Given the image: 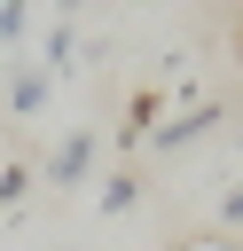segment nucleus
I'll list each match as a JSON object with an SVG mask.
<instances>
[{
	"label": "nucleus",
	"instance_id": "obj_6",
	"mask_svg": "<svg viewBox=\"0 0 243 251\" xmlns=\"http://www.w3.org/2000/svg\"><path fill=\"white\" fill-rule=\"evenodd\" d=\"M219 227H243V180H235V188L219 196Z\"/></svg>",
	"mask_w": 243,
	"mask_h": 251
},
{
	"label": "nucleus",
	"instance_id": "obj_1",
	"mask_svg": "<svg viewBox=\"0 0 243 251\" xmlns=\"http://www.w3.org/2000/svg\"><path fill=\"white\" fill-rule=\"evenodd\" d=\"M86 173H94V126L63 133V141L47 149V165H39V180H47V188H78Z\"/></svg>",
	"mask_w": 243,
	"mask_h": 251
},
{
	"label": "nucleus",
	"instance_id": "obj_3",
	"mask_svg": "<svg viewBox=\"0 0 243 251\" xmlns=\"http://www.w3.org/2000/svg\"><path fill=\"white\" fill-rule=\"evenodd\" d=\"M212 126H219V102H196V110H180V118H157V126H149V149H157V157H172V149L204 141Z\"/></svg>",
	"mask_w": 243,
	"mask_h": 251
},
{
	"label": "nucleus",
	"instance_id": "obj_4",
	"mask_svg": "<svg viewBox=\"0 0 243 251\" xmlns=\"http://www.w3.org/2000/svg\"><path fill=\"white\" fill-rule=\"evenodd\" d=\"M133 204H141V180H133V173H110V180L94 188V212H102V220H125Z\"/></svg>",
	"mask_w": 243,
	"mask_h": 251
},
{
	"label": "nucleus",
	"instance_id": "obj_2",
	"mask_svg": "<svg viewBox=\"0 0 243 251\" xmlns=\"http://www.w3.org/2000/svg\"><path fill=\"white\" fill-rule=\"evenodd\" d=\"M47 94H55V78H47L31 55H16V63H8V86H0V102H8L16 118H39V110H47Z\"/></svg>",
	"mask_w": 243,
	"mask_h": 251
},
{
	"label": "nucleus",
	"instance_id": "obj_5",
	"mask_svg": "<svg viewBox=\"0 0 243 251\" xmlns=\"http://www.w3.org/2000/svg\"><path fill=\"white\" fill-rule=\"evenodd\" d=\"M24 196H31V165H8L0 173V212H16Z\"/></svg>",
	"mask_w": 243,
	"mask_h": 251
},
{
	"label": "nucleus",
	"instance_id": "obj_7",
	"mask_svg": "<svg viewBox=\"0 0 243 251\" xmlns=\"http://www.w3.org/2000/svg\"><path fill=\"white\" fill-rule=\"evenodd\" d=\"M180 251H243V243H235V235H188Z\"/></svg>",
	"mask_w": 243,
	"mask_h": 251
},
{
	"label": "nucleus",
	"instance_id": "obj_8",
	"mask_svg": "<svg viewBox=\"0 0 243 251\" xmlns=\"http://www.w3.org/2000/svg\"><path fill=\"white\" fill-rule=\"evenodd\" d=\"M0 8H8V0H0Z\"/></svg>",
	"mask_w": 243,
	"mask_h": 251
}]
</instances>
